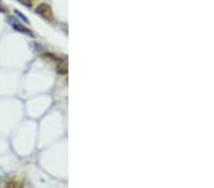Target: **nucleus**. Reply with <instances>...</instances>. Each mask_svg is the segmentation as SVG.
Segmentation results:
<instances>
[{"mask_svg": "<svg viewBox=\"0 0 214 188\" xmlns=\"http://www.w3.org/2000/svg\"><path fill=\"white\" fill-rule=\"evenodd\" d=\"M15 13H16L18 15H19V16H20V18H22L23 19V21H25V22L26 23H28L29 22V21H28V19H27V17H26V16H24V15L23 14H21V13H20L19 12H18V10H16V12H15Z\"/></svg>", "mask_w": 214, "mask_h": 188, "instance_id": "39448f33", "label": "nucleus"}, {"mask_svg": "<svg viewBox=\"0 0 214 188\" xmlns=\"http://www.w3.org/2000/svg\"><path fill=\"white\" fill-rule=\"evenodd\" d=\"M20 3H22L23 5L27 7H30L32 6V0H18Z\"/></svg>", "mask_w": 214, "mask_h": 188, "instance_id": "20e7f679", "label": "nucleus"}, {"mask_svg": "<svg viewBox=\"0 0 214 188\" xmlns=\"http://www.w3.org/2000/svg\"><path fill=\"white\" fill-rule=\"evenodd\" d=\"M36 12L40 15H42L46 19L53 18V12H51V9L48 4H40L39 6L36 8Z\"/></svg>", "mask_w": 214, "mask_h": 188, "instance_id": "f257e3e1", "label": "nucleus"}, {"mask_svg": "<svg viewBox=\"0 0 214 188\" xmlns=\"http://www.w3.org/2000/svg\"><path fill=\"white\" fill-rule=\"evenodd\" d=\"M57 72L59 73V74H66L68 72V67H67V64L64 62V61H60V64L57 67Z\"/></svg>", "mask_w": 214, "mask_h": 188, "instance_id": "f03ea898", "label": "nucleus"}, {"mask_svg": "<svg viewBox=\"0 0 214 188\" xmlns=\"http://www.w3.org/2000/svg\"><path fill=\"white\" fill-rule=\"evenodd\" d=\"M13 29H15L16 30H18V31H21V33H29V34H32V33H30V31L29 30H27L25 27H23V26H20L19 24H14V25H13Z\"/></svg>", "mask_w": 214, "mask_h": 188, "instance_id": "7ed1b4c3", "label": "nucleus"}]
</instances>
